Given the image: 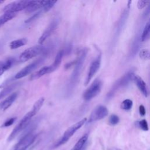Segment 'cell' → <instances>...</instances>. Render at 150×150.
Wrapping results in <instances>:
<instances>
[{
    "instance_id": "1",
    "label": "cell",
    "mask_w": 150,
    "mask_h": 150,
    "mask_svg": "<svg viewBox=\"0 0 150 150\" xmlns=\"http://www.w3.org/2000/svg\"><path fill=\"white\" fill-rule=\"evenodd\" d=\"M87 53V49L86 48L81 49L79 52L76 60L75 61L73 71L70 76L69 83L66 86V95L67 97H69L72 94L75 87L79 83L80 74L82 71V68L86 57Z\"/></svg>"
},
{
    "instance_id": "2",
    "label": "cell",
    "mask_w": 150,
    "mask_h": 150,
    "mask_svg": "<svg viewBox=\"0 0 150 150\" xmlns=\"http://www.w3.org/2000/svg\"><path fill=\"white\" fill-rule=\"evenodd\" d=\"M87 121V118H84L80 121L77 122L71 127H70L68 129L66 130L64 133L63 134V136L55 143V144L53 145V148H57L59 146H61L63 144H64L66 142H67L69 139L74 135V134Z\"/></svg>"
},
{
    "instance_id": "3",
    "label": "cell",
    "mask_w": 150,
    "mask_h": 150,
    "mask_svg": "<svg viewBox=\"0 0 150 150\" xmlns=\"http://www.w3.org/2000/svg\"><path fill=\"white\" fill-rule=\"evenodd\" d=\"M33 116L34 115L31 112V111L26 113L22 118V120L19 122V123L16 125V126L13 128L9 136L8 137V141H12L21 131L26 129V128L30 124L31 119Z\"/></svg>"
},
{
    "instance_id": "4",
    "label": "cell",
    "mask_w": 150,
    "mask_h": 150,
    "mask_svg": "<svg viewBox=\"0 0 150 150\" xmlns=\"http://www.w3.org/2000/svg\"><path fill=\"white\" fill-rule=\"evenodd\" d=\"M47 51V49L41 45L33 46L24 50L21 54L19 59L21 62H25L38 56L41 53H45Z\"/></svg>"
},
{
    "instance_id": "5",
    "label": "cell",
    "mask_w": 150,
    "mask_h": 150,
    "mask_svg": "<svg viewBox=\"0 0 150 150\" xmlns=\"http://www.w3.org/2000/svg\"><path fill=\"white\" fill-rule=\"evenodd\" d=\"M102 86V81L98 79H96L84 91L83 98L86 101L91 100L100 93Z\"/></svg>"
},
{
    "instance_id": "6",
    "label": "cell",
    "mask_w": 150,
    "mask_h": 150,
    "mask_svg": "<svg viewBox=\"0 0 150 150\" xmlns=\"http://www.w3.org/2000/svg\"><path fill=\"white\" fill-rule=\"evenodd\" d=\"M37 135L30 132L25 134L18 142L15 145L13 150H26L35 141Z\"/></svg>"
},
{
    "instance_id": "7",
    "label": "cell",
    "mask_w": 150,
    "mask_h": 150,
    "mask_svg": "<svg viewBox=\"0 0 150 150\" xmlns=\"http://www.w3.org/2000/svg\"><path fill=\"white\" fill-rule=\"evenodd\" d=\"M60 21V19L59 16H56L52 19L38 40V43L40 45H42L57 29Z\"/></svg>"
},
{
    "instance_id": "8",
    "label": "cell",
    "mask_w": 150,
    "mask_h": 150,
    "mask_svg": "<svg viewBox=\"0 0 150 150\" xmlns=\"http://www.w3.org/2000/svg\"><path fill=\"white\" fill-rule=\"evenodd\" d=\"M30 1H18L11 2L4 6L2 11L4 13L10 12L15 13L23 9H26L28 7Z\"/></svg>"
},
{
    "instance_id": "9",
    "label": "cell",
    "mask_w": 150,
    "mask_h": 150,
    "mask_svg": "<svg viewBox=\"0 0 150 150\" xmlns=\"http://www.w3.org/2000/svg\"><path fill=\"white\" fill-rule=\"evenodd\" d=\"M45 60V58L42 57L40 59L30 63L29 64H28V66H26V67L21 69L19 72H18L16 74L15 78L16 79H20L26 76L27 75L30 74L34 69H36L40 65H41L44 62Z\"/></svg>"
},
{
    "instance_id": "10",
    "label": "cell",
    "mask_w": 150,
    "mask_h": 150,
    "mask_svg": "<svg viewBox=\"0 0 150 150\" xmlns=\"http://www.w3.org/2000/svg\"><path fill=\"white\" fill-rule=\"evenodd\" d=\"M108 110L107 108L104 105H98L91 112L88 122L90 123L98 120H100L107 116Z\"/></svg>"
},
{
    "instance_id": "11",
    "label": "cell",
    "mask_w": 150,
    "mask_h": 150,
    "mask_svg": "<svg viewBox=\"0 0 150 150\" xmlns=\"http://www.w3.org/2000/svg\"><path fill=\"white\" fill-rule=\"evenodd\" d=\"M101 64V55H98L93 62L91 63L87 77L85 81V85L88 84L93 76L98 71Z\"/></svg>"
},
{
    "instance_id": "12",
    "label": "cell",
    "mask_w": 150,
    "mask_h": 150,
    "mask_svg": "<svg viewBox=\"0 0 150 150\" xmlns=\"http://www.w3.org/2000/svg\"><path fill=\"white\" fill-rule=\"evenodd\" d=\"M131 80L137 85L138 89L144 96L148 97L149 96V92L148 88L145 82L140 76L134 73H131Z\"/></svg>"
},
{
    "instance_id": "13",
    "label": "cell",
    "mask_w": 150,
    "mask_h": 150,
    "mask_svg": "<svg viewBox=\"0 0 150 150\" xmlns=\"http://www.w3.org/2000/svg\"><path fill=\"white\" fill-rule=\"evenodd\" d=\"M129 80H131V73H129L125 74L121 79L118 80L117 81V83L114 85L113 87L110 90V91L108 94L107 96L108 97L112 96L114 94V93L117 91V90H118L119 88H121V87L125 86L128 83V81Z\"/></svg>"
},
{
    "instance_id": "14",
    "label": "cell",
    "mask_w": 150,
    "mask_h": 150,
    "mask_svg": "<svg viewBox=\"0 0 150 150\" xmlns=\"http://www.w3.org/2000/svg\"><path fill=\"white\" fill-rule=\"evenodd\" d=\"M47 1L42 0V1H30L29 4L25 9L26 12L28 13H31L35 12V11L40 9H42L44 6L47 3Z\"/></svg>"
},
{
    "instance_id": "15",
    "label": "cell",
    "mask_w": 150,
    "mask_h": 150,
    "mask_svg": "<svg viewBox=\"0 0 150 150\" xmlns=\"http://www.w3.org/2000/svg\"><path fill=\"white\" fill-rule=\"evenodd\" d=\"M18 96V93L15 92L10 94L6 98H5L2 102L0 103V109L5 111L8 109L15 101Z\"/></svg>"
},
{
    "instance_id": "16",
    "label": "cell",
    "mask_w": 150,
    "mask_h": 150,
    "mask_svg": "<svg viewBox=\"0 0 150 150\" xmlns=\"http://www.w3.org/2000/svg\"><path fill=\"white\" fill-rule=\"evenodd\" d=\"M64 54V50L62 49L60 50L56 54L54 62L50 65V72H53L54 70H56L60 66V64H61L62 59L63 57V56Z\"/></svg>"
},
{
    "instance_id": "17",
    "label": "cell",
    "mask_w": 150,
    "mask_h": 150,
    "mask_svg": "<svg viewBox=\"0 0 150 150\" xmlns=\"http://www.w3.org/2000/svg\"><path fill=\"white\" fill-rule=\"evenodd\" d=\"M15 62V59L12 57H9L6 60L0 62V76L2 75L5 71L10 69Z\"/></svg>"
},
{
    "instance_id": "18",
    "label": "cell",
    "mask_w": 150,
    "mask_h": 150,
    "mask_svg": "<svg viewBox=\"0 0 150 150\" xmlns=\"http://www.w3.org/2000/svg\"><path fill=\"white\" fill-rule=\"evenodd\" d=\"M88 138V134H84L76 143L74 147L71 150H84L86 147L87 140Z\"/></svg>"
},
{
    "instance_id": "19",
    "label": "cell",
    "mask_w": 150,
    "mask_h": 150,
    "mask_svg": "<svg viewBox=\"0 0 150 150\" xmlns=\"http://www.w3.org/2000/svg\"><path fill=\"white\" fill-rule=\"evenodd\" d=\"M50 66H45L43 67L42 68H41L39 70L35 72L34 73H33L30 77V80H36L40 77H41L42 76L46 74H49L50 73Z\"/></svg>"
},
{
    "instance_id": "20",
    "label": "cell",
    "mask_w": 150,
    "mask_h": 150,
    "mask_svg": "<svg viewBox=\"0 0 150 150\" xmlns=\"http://www.w3.org/2000/svg\"><path fill=\"white\" fill-rule=\"evenodd\" d=\"M28 40L26 38H22L12 41L9 44V47L11 49H16L21 46L25 45L27 43Z\"/></svg>"
},
{
    "instance_id": "21",
    "label": "cell",
    "mask_w": 150,
    "mask_h": 150,
    "mask_svg": "<svg viewBox=\"0 0 150 150\" xmlns=\"http://www.w3.org/2000/svg\"><path fill=\"white\" fill-rule=\"evenodd\" d=\"M141 39L142 42H145L150 39V19L144 28Z\"/></svg>"
},
{
    "instance_id": "22",
    "label": "cell",
    "mask_w": 150,
    "mask_h": 150,
    "mask_svg": "<svg viewBox=\"0 0 150 150\" xmlns=\"http://www.w3.org/2000/svg\"><path fill=\"white\" fill-rule=\"evenodd\" d=\"M18 86V83H15L11 84L8 86H6L0 92V100L4 98L5 96L8 95L10 93H11L17 86Z\"/></svg>"
},
{
    "instance_id": "23",
    "label": "cell",
    "mask_w": 150,
    "mask_h": 150,
    "mask_svg": "<svg viewBox=\"0 0 150 150\" xmlns=\"http://www.w3.org/2000/svg\"><path fill=\"white\" fill-rule=\"evenodd\" d=\"M44 101H45V98L41 97L35 102V103L34 104L32 107V109L30 110L34 115H35L36 113L38 112V111L40 110V109L41 108V107L43 104Z\"/></svg>"
},
{
    "instance_id": "24",
    "label": "cell",
    "mask_w": 150,
    "mask_h": 150,
    "mask_svg": "<svg viewBox=\"0 0 150 150\" xmlns=\"http://www.w3.org/2000/svg\"><path fill=\"white\" fill-rule=\"evenodd\" d=\"M15 13L6 12L0 16V26L13 19L16 16Z\"/></svg>"
},
{
    "instance_id": "25",
    "label": "cell",
    "mask_w": 150,
    "mask_h": 150,
    "mask_svg": "<svg viewBox=\"0 0 150 150\" xmlns=\"http://www.w3.org/2000/svg\"><path fill=\"white\" fill-rule=\"evenodd\" d=\"M132 105H133V103H132V101L131 100L125 99L121 103V108L122 110L128 111V110H129L132 108Z\"/></svg>"
},
{
    "instance_id": "26",
    "label": "cell",
    "mask_w": 150,
    "mask_h": 150,
    "mask_svg": "<svg viewBox=\"0 0 150 150\" xmlns=\"http://www.w3.org/2000/svg\"><path fill=\"white\" fill-rule=\"evenodd\" d=\"M57 2V1H47L46 5L44 6V7L42 8L44 13H46L48 11H49L53 6L55 5V4Z\"/></svg>"
},
{
    "instance_id": "27",
    "label": "cell",
    "mask_w": 150,
    "mask_h": 150,
    "mask_svg": "<svg viewBox=\"0 0 150 150\" xmlns=\"http://www.w3.org/2000/svg\"><path fill=\"white\" fill-rule=\"evenodd\" d=\"M139 57L143 60L150 59V51L148 49H142L139 52Z\"/></svg>"
},
{
    "instance_id": "28",
    "label": "cell",
    "mask_w": 150,
    "mask_h": 150,
    "mask_svg": "<svg viewBox=\"0 0 150 150\" xmlns=\"http://www.w3.org/2000/svg\"><path fill=\"white\" fill-rule=\"evenodd\" d=\"M42 13H44V12H43V9H42L40 11H38V12L35 13L33 14L31 17H30L29 18H28V19H26V20L25 21V22L26 23H30V22H32V21H33L37 19L42 14Z\"/></svg>"
},
{
    "instance_id": "29",
    "label": "cell",
    "mask_w": 150,
    "mask_h": 150,
    "mask_svg": "<svg viewBox=\"0 0 150 150\" xmlns=\"http://www.w3.org/2000/svg\"><path fill=\"white\" fill-rule=\"evenodd\" d=\"M138 125L139 127L142 130H143V131H148V129H149L148 122H147L146 120H145V119L142 120L138 121Z\"/></svg>"
},
{
    "instance_id": "30",
    "label": "cell",
    "mask_w": 150,
    "mask_h": 150,
    "mask_svg": "<svg viewBox=\"0 0 150 150\" xmlns=\"http://www.w3.org/2000/svg\"><path fill=\"white\" fill-rule=\"evenodd\" d=\"M119 121H120L119 117L115 114L111 115L110 117L108 120V122L111 125H115L119 122Z\"/></svg>"
},
{
    "instance_id": "31",
    "label": "cell",
    "mask_w": 150,
    "mask_h": 150,
    "mask_svg": "<svg viewBox=\"0 0 150 150\" xmlns=\"http://www.w3.org/2000/svg\"><path fill=\"white\" fill-rule=\"evenodd\" d=\"M16 120V117H12L9 118L8 120H7L4 122V123L1 125V127H8L11 126L15 122Z\"/></svg>"
},
{
    "instance_id": "32",
    "label": "cell",
    "mask_w": 150,
    "mask_h": 150,
    "mask_svg": "<svg viewBox=\"0 0 150 150\" xmlns=\"http://www.w3.org/2000/svg\"><path fill=\"white\" fill-rule=\"evenodd\" d=\"M150 1H146V0H139L138 1L137 3V6L138 8L139 9H143L144 8H145L147 5L149 4Z\"/></svg>"
},
{
    "instance_id": "33",
    "label": "cell",
    "mask_w": 150,
    "mask_h": 150,
    "mask_svg": "<svg viewBox=\"0 0 150 150\" xmlns=\"http://www.w3.org/2000/svg\"><path fill=\"white\" fill-rule=\"evenodd\" d=\"M139 114L142 117H144L145 115L146 110H145V107L143 105H139Z\"/></svg>"
},
{
    "instance_id": "34",
    "label": "cell",
    "mask_w": 150,
    "mask_h": 150,
    "mask_svg": "<svg viewBox=\"0 0 150 150\" xmlns=\"http://www.w3.org/2000/svg\"><path fill=\"white\" fill-rule=\"evenodd\" d=\"M2 47H3V43L2 42H0V53L1 52Z\"/></svg>"
},
{
    "instance_id": "35",
    "label": "cell",
    "mask_w": 150,
    "mask_h": 150,
    "mask_svg": "<svg viewBox=\"0 0 150 150\" xmlns=\"http://www.w3.org/2000/svg\"><path fill=\"white\" fill-rule=\"evenodd\" d=\"M4 2V1H2V0H0V4H2Z\"/></svg>"
},
{
    "instance_id": "36",
    "label": "cell",
    "mask_w": 150,
    "mask_h": 150,
    "mask_svg": "<svg viewBox=\"0 0 150 150\" xmlns=\"http://www.w3.org/2000/svg\"><path fill=\"white\" fill-rule=\"evenodd\" d=\"M118 150H120V149H118Z\"/></svg>"
}]
</instances>
